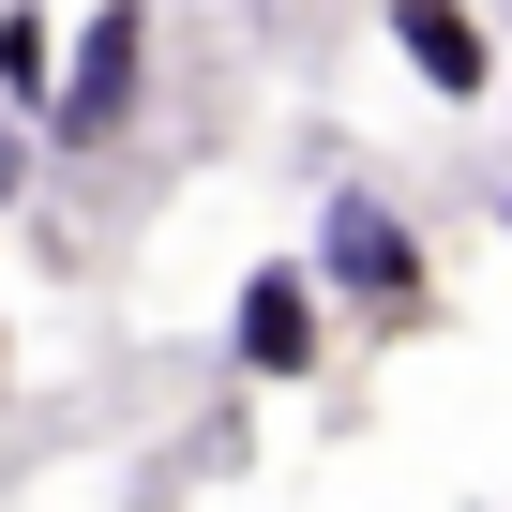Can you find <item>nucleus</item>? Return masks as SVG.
<instances>
[{
	"mask_svg": "<svg viewBox=\"0 0 512 512\" xmlns=\"http://www.w3.org/2000/svg\"><path fill=\"white\" fill-rule=\"evenodd\" d=\"M151 91V0H91V31H61V91H46V151H106Z\"/></svg>",
	"mask_w": 512,
	"mask_h": 512,
	"instance_id": "1",
	"label": "nucleus"
},
{
	"mask_svg": "<svg viewBox=\"0 0 512 512\" xmlns=\"http://www.w3.org/2000/svg\"><path fill=\"white\" fill-rule=\"evenodd\" d=\"M302 272H317L332 302H362V317H407V302H422V241H407V211H392V196H332Z\"/></svg>",
	"mask_w": 512,
	"mask_h": 512,
	"instance_id": "2",
	"label": "nucleus"
},
{
	"mask_svg": "<svg viewBox=\"0 0 512 512\" xmlns=\"http://www.w3.org/2000/svg\"><path fill=\"white\" fill-rule=\"evenodd\" d=\"M317 332H332V287L302 272V256H256V272H241V302H226L241 377H317Z\"/></svg>",
	"mask_w": 512,
	"mask_h": 512,
	"instance_id": "3",
	"label": "nucleus"
},
{
	"mask_svg": "<svg viewBox=\"0 0 512 512\" xmlns=\"http://www.w3.org/2000/svg\"><path fill=\"white\" fill-rule=\"evenodd\" d=\"M377 31H392V61H407L437 106H482V91H497V31L467 16V0H377Z\"/></svg>",
	"mask_w": 512,
	"mask_h": 512,
	"instance_id": "4",
	"label": "nucleus"
},
{
	"mask_svg": "<svg viewBox=\"0 0 512 512\" xmlns=\"http://www.w3.org/2000/svg\"><path fill=\"white\" fill-rule=\"evenodd\" d=\"M46 91H61V16L46 0H0V106L46 121Z\"/></svg>",
	"mask_w": 512,
	"mask_h": 512,
	"instance_id": "5",
	"label": "nucleus"
},
{
	"mask_svg": "<svg viewBox=\"0 0 512 512\" xmlns=\"http://www.w3.org/2000/svg\"><path fill=\"white\" fill-rule=\"evenodd\" d=\"M16 181H31V136H16V106H0V211H16Z\"/></svg>",
	"mask_w": 512,
	"mask_h": 512,
	"instance_id": "6",
	"label": "nucleus"
},
{
	"mask_svg": "<svg viewBox=\"0 0 512 512\" xmlns=\"http://www.w3.org/2000/svg\"><path fill=\"white\" fill-rule=\"evenodd\" d=\"M497 226H512V196H497Z\"/></svg>",
	"mask_w": 512,
	"mask_h": 512,
	"instance_id": "7",
	"label": "nucleus"
},
{
	"mask_svg": "<svg viewBox=\"0 0 512 512\" xmlns=\"http://www.w3.org/2000/svg\"><path fill=\"white\" fill-rule=\"evenodd\" d=\"M0 347H16V332H0Z\"/></svg>",
	"mask_w": 512,
	"mask_h": 512,
	"instance_id": "8",
	"label": "nucleus"
}]
</instances>
